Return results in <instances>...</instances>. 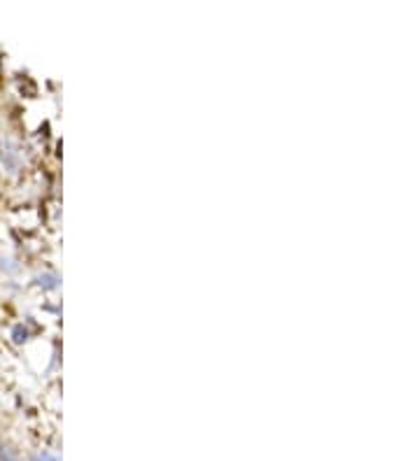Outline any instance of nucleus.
<instances>
[{
  "instance_id": "f257e3e1",
  "label": "nucleus",
  "mask_w": 420,
  "mask_h": 461,
  "mask_svg": "<svg viewBox=\"0 0 420 461\" xmlns=\"http://www.w3.org/2000/svg\"><path fill=\"white\" fill-rule=\"evenodd\" d=\"M0 461H19V459H17V454L12 452V447L3 445L0 447Z\"/></svg>"
}]
</instances>
